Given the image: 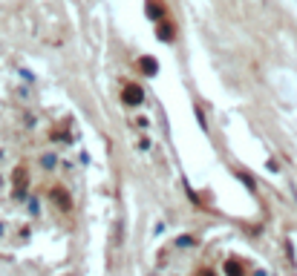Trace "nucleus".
I'll return each instance as SVG.
<instances>
[{"mask_svg": "<svg viewBox=\"0 0 297 276\" xmlns=\"http://www.w3.org/2000/svg\"><path fill=\"white\" fill-rule=\"evenodd\" d=\"M202 276H211V274H202Z\"/></svg>", "mask_w": 297, "mask_h": 276, "instance_id": "nucleus-1", "label": "nucleus"}]
</instances>
